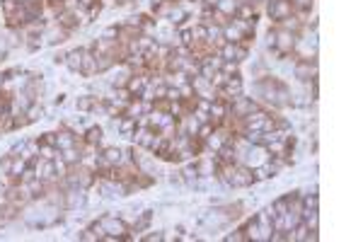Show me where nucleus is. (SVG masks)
<instances>
[{"label":"nucleus","instance_id":"f257e3e1","mask_svg":"<svg viewBox=\"0 0 363 242\" xmlns=\"http://www.w3.org/2000/svg\"><path fill=\"white\" fill-rule=\"evenodd\" d=\"M290 73L295 80L305 82V80H312L317 78V61H308V58H295L293 66H290Z\"/></svg>","mask_w":363,"mask_h":242},{"label":"nucleus","instance_id":"f03ea898","mask_svg":"<svg viewBox=\"0 0 363 242\" xmlns=\"http://www.w3.org/2000/svg\"><path fill=\"white\" fill-rule=\"evenodd\" d=\"M295 10H293V2L290 0H267V15L273 22H281V19L290 17Z\"/></svg>","mask_w":363,"mask_h":242},{"label":"nucleus","instance_id":"7ed1b4c3","mask_svg":"<svg viewBox=\"0 0 363 242\" xmlns=\"http://www.w3.org/2000/svg\"><path fill=\"white\" fill-rule=\"evenodd\" d=\"M99 223H102V228H104V235L111 233V235H114V238H119V240L124 238V233L128 230L126 221H124L121 216H119V218H116V216H102V218H99Z\"/></svg>","mask_w":363,"mask_h":242},{"label":"nucleus","instance_id":"20e7f679","mask_svg":"<svg viewBox=\"0 0 363 242\" xmlns=\"http://www.w3.org/2000/svg\"><path fill=\"white\" fill-rule=\"evenodd\" d=\"M218 94H223L225 99H235V97H240V94H245L242 75H233V78H228V82L218 90Z\"/></svg>","mask_w":363,"mask_h":242},{"label":"nucleus","instance_id":"39448f33","mask_svg":"<svg viewBox=\"0 0 363 242\" xmlns=\"http://www.w3.org/2000/svg\"><path fill=\"white\" fill-rule=\"evenodd\" d=\"M295 44H298V34H293L288 29H276V49L278 51H283L288 56V54H293Z\"/></svg>","mask_w":363,"mask_h":242},{"label":"nucleus","instance_id":"423d86ee","mask_svg":"<svg viewBox=\"0 0 363 242\" xmlns=\"http://www.w3.org/2000/svg\"><path fill=\"white\" fill-rule=\"evenodd\" d=\"M80 73L92 78V75L97 73V54H94V49H83V66H80Z\"/></svg>","mask_w":363,"mask_h":242},{"label":"nucleus","instance_id":"0eeeda50","mask_svg":"<svg viewBox=\"0 0 363 242\" xmlns=\"http://www.w3.org/2000/svg\"><path fill=\"white\" fill-rule=\"evenodd\" d=\"M278 172L272 167V162L267 160V162H262V165H257V167H252V177H254V184L257 182H269V179H273Z\"/></svg>","mask_w":363,"mask_h":242},{"label":"nucleus","instance_id":"6e6552de","mask_svg":"<svg viewBox=\"0 0 363 242\" xmlns=\"http://www.w3.org/2000/svg\"><path fill=\"white\" fill-rule=\"evenodd\" d=\"M66 66L71 73H80V66H83V49H73L66 54Z\"/></svg>","mask_w":363,"mask_h":242},{"label":"nucleus","instance_id":"1a4fd4ad","mask_svg":"<svg viewBox=\"0 0 363 242\" xmlns=\"http://www.w3.org/2000/svg\"><path fill=\"white\" fill-rule=\"evenodd\" d=\"M184 19H189L186 7H182V5H172V7H170V12H167V22L175 27V24H182Z\"/></svg>","mask_w":363,"mask_h":242},{"label":"nucleus","instance_id":"9d476101","mask_svg":"<svg viewBox=\"0 0 363 242\" xmlns=\"http://www.w3.org/2000/svg\"><path fill=\"white\" fill-rule=\"evenodd\" d=\"M237 0H216V12H220L223 17H235Z\"/></svg>","mask_w":363,"mask_h":242},{"label":"nucleus","instance_id":"9b49d317","mask_svg":"<svg viewBox=\"0 0 363 242\" xmlns=\"http://www.w3.org/2000/svg\"><path fill=\"white\" fill-rule=\"evenodd\" d=\"M180 172H182V177H184V184L189 186V189H191V184H194V182L201 177V174H199V165H196V162H189V165H186V167H182Z\"/></svg>","mask_w":363,"mask_h":242},{"label":"nucleus","instance_id":"f8f14e48","mask_svg":"<svg viewBox=\"0 0 363 242\" xmlns=\"http://www.w3.org/2000/svg\"><path fill=\"white\" fill-rule=\"evenodd\" d=\"M36 177H39V179H54V177H56L54 160H44L41 165L36 162Z\"/></svg>","mask_w":363,"mask_h":242},{"label":"nucleus","instance_id":"ddd939ff","mask_svg":"<svg viewBox=\"0 0 363 242\" xmlns=\"http://www.w3.org/2000/svg\"><path fill=\"white\" fill-rule=\"evenodd\" d=\"M223 39H225V41H233V44H242L245 37H242V32L237 29L235 24H233V19H230V22L223 27Z\"/></svg>","mask_w":363,"mask_h":242},{"label":"nucleus","instance_id":"4468645a","mask_svg":"<svg viewBox=\"0 0 363 242\" xmlns=\"http://www.w3.org/2000/svg\"><path fill=\"white\" fill-rule=\"evenodd\" d=\"M75 146V133L73 131H63V133H56V148L58 150H68Z\"/></svg>","mask_w":363,"mask_h":242},{"label":"nucleus","instance_id":"2eb2a0df","mask_svg":"<svg viewBox=\"0 0 363 242\" xmlns=\"http://www.w3.org/2000/svg\"><path fill=\"white\" fill-rule=\"evenodd\" d=\"M145 85H148V78H143V75H136V78H128V82H126V90L131 94H138L145 90Z\"/></svg>","mask_w":363,"mask_h":242},{"label":"nucleus","instance_id":"dca6fc26","mask_svg":"<svg viewBox=\"0 0 363 242\" xmlns=\"http://www.w3.org/2000/svg\"><path fill=\"white\" fill-rule=\"evenodd\" d=\"M102 138H104L102 126H90V129L85 131V143H88V146H97V143H102Z\"/></svg>","mask_w":363,"mask_h":242},{"label":"nucleus","instance_id":"f3484780","mask_svg":"<svg viewBox=\"0 0 363 242\" xmlns=\"http://www.w3.org/2000/svg\"><path fill=\"white\" fill-rule=\"evenodd\" d=\"M94 104H97V97H92V94H83V97H78L75 109H78V112H92Z\"/></svg>","mask_w":363,"mask_h":242},{"label":"nucleus","instance_id":"a211bd4d","mask_svg":"<svg viewBox=\"0 0 363 242\" xmlns=\"http://www.w3.org/2000/svg\"><path fill=\"white\" fill-rule=\"evenodd\" d=\"M61 158H63V162H66V165L71 167V165H75V162H80L83 153H80V150L73 146V148H68V150H61Z\"/></svg>","mask_w":363,"mask_h":242},{"label":"nucleus","instance_id":"6ab92c4d","mask_svg":"<svg viewBox=\"0 0 363 242\" xmlns=\"http://www.w3.org/2000/svg\"><path fill=\"white\" fill-rule=\"evenodd\" d=\"M78 15L75 12H68V10H63L61 15H58V24L63 27V29H73V27H78Z\"/></svg>","mask_w":363,"mask_h":242},{"label":"nucleus","instance_id":"aec40b11","mask_svg":"<svg viewBox=\"0 0 363 242\" xmlns=\"http://www.w3.org/2000/svg\"><path fill=\"white\" fill-rule=\"evenodd\" d=\"M119 37H121V27H116V24L107 27V29L99 34V39H102V41H109V44H116V39Z\"/></svg>","mask_w":363,"mask_h":242},{"label":"nucleus","instance_id":"412c9836","mask_svg":"<svg viewBox=\"0 0 363 242\" xmlns=\"http://www.w3.org/2000/svg\"><path fill=\"white\" fill-rule=\"evenodd\" d=\"M24 116H27V121L32 124V121H39V119H44V107L41 104H36V102H32V107L24 112Z\"/></svg>","mask_w":363,"mask_h":242},{"label":"nucleus","instance_id":"4be33fe9","mask_svg":"<svg viewBox=\"0 0 363 242\" xmlns=\"http://www.w3.org/2000/svg\"><path fill=\"white\" fill-rule=\"evenodd\" d=\"M0 7H2L5 15H15L22 7V0H0Z\"/></svg>","mask_w":363,"mask_h":242},{"label":"nucleus","instance_id":"5701e85b","mask_svg":"<svg viewBox=\"0 0 363 242\" xmlns=\"http://www.w3.org/2000/svg\"><path fill=\"white\" fill-rule=\"evenodd\" d=\"M220 73H225V75H240V63H235V61H223L220 63V68H218Z\"/></svg>","mask_w":363,"mask_h":242},{"label":"nucleus","instance_id":"b1692460","mask_svg":"<svg viewBox=\"0 0 363 242\" xmlns=\"http://www.w3.org/2000/svg\"><path fill=\"white\" fill-rule=\"evenodd\" d=\"M39 153L44 155V160H54L56 155L61 153V150L56 148V146H46V143H39Z\"/></svg>","mask_w":363,"mask_h":242},{"label":"nucleus","instance_id":"393cba45","mask_svg":"<svg viewBox=\"0 0 363 242\" xmlns=\"http://www.w3.org/2000/svg\"><path fill=\"white\" fill-rule=\"evenodd\" d=\"M27 146H29V141H27V138H19L17 143H12V150H10V155H22V153H24V150H27Z\"/></svg>","mask_w":363,"mask_h":242},{"label":"nucleus","instance_id":"a878e982","mask_svg":"<svg viewBox=\"0 0 363 242\" xmlns=\"http://www.w3.org/2000/svg\"><path fill=\"white\" fill-rule=\"evenodd\" d=\"M167 182H170L172 186H182V184H184V177H182V172H170Z\"/></svg>","mask_w":363,"mask_h":242},{"label":"nucleus","instance_id":"bb28decb","mask_svg":"<svg viewBox=\"0 0 363 242\" xmlns=\"http://www.w3.org/2000/svg\"><path fill=\"white\" fill-rule=\"evenodd\" d=\"M223 240H225V242H240V240H247V238H245V233H242V228H240V230H235V233L225 235Z\"/></svg>","mask_w":363,"mask_h":242},{"label":"nucleus","instance_id":"cd10ccee","mask_svg":"<svg viewBox=\"0 0 363 242\" xmlns=\"http://www.w3.org/2000/svg\"><path fill=\"white\" fill-rule=\"evenodd\" d=\"M264 44H267V49H273V46H276V29H269V32H267Z\"/></svg>","mask_w":363,"mask_h":242},{"label":"nucleus","instance_id":"c85d7f7f","mask_svg":"<svg viewBox=\"0 0 363 242\" xmlns=\"http://www.w3.org/2000/svg\"><path fill=\"white\" fill-rule=\"evenodd\" d=\"M27 39H29V41H27L29 51H36V49H41V41H39L41 37H36V34H32V37H27Z\"/></svg>","mask_w":363,"mask_h":242},{"label":"nucleus","instance_id":"c756f323","mask_svg":"<svg viewBox=\"0 0 363 242\" xmlns=\"http://www.w3.org/2000/svg\"><path fill=\"white\" fill-rule=\"evenodd\" d=\"M51 63H54V66H61V63H66V54H54Z\"/></svg>","mask_w":363,"mask_h":242},{"label":"nucleus","instance_id":"7c9ffc66","mask_svg":"<svg viewBox=\"0 0 363 242\" xmlns=\"http://www.w3.org/2000/svg\"><path fill=\"white\" fill-rule=\"evenodd\" d=\"M143 240H148V242H160V240H163V233H153V235H145Z\"/></svg>","mask_w":363,"mask_h":242},{"label":"nucleus","instance_id":"2f4dec72","mask_svg":"<svg viewBox=\"0 0 363 242\" xmlns=\"http://www.w3.org/2000/svg\"><path fill=\"white\" fill-rule=\"evenodd\" d=\"M63 102H66V94H56V99H54V104H56V107H61Z\"/></svg>","mask_w":363,"mask_h":242},{"label":"nucleus","instance_id":"473e14b6","mask_svg":"<svg viewBox=\"0 0 363 242\" xmlns=\"http://www.w3.org/2000/svg\"><path fill=\"white\" fill-rule=\"evenodd\" d=\"M163 2H165V0H150V5H153V10H158V7H160Z\"/></svg>","mask_w":363,"mask_h":242},{"label":"nucleus","instance_id":"72a5a7b5","mask_svg":"<svg viewBox=\"0 0 363 242\" xmlns=\"http://www.w3.org/2000/svg\"><path fill=\"white\" fill-rule=\"evenodd\" d=\"M2 191H5V184H2V179H0V194H2Z\"/></svg>","mask_w":363,"mask_h":242},{"label":"nucleus","instance_id":"f704fd0d","mask_svg":"<svg viewBox=\"0 0 363 242\" xmlns=\"http://www.w3.org/2000/svg\"><path fill=\"white\" fill-rule=\"evenodd\" d=\"M116 2H119V5H124V2H128V0H116Z\"/></svg>","mask_w":363,"mask_h":242}]
</instances>
